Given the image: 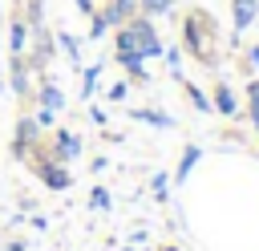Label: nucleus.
Returning <instances> with one entry per match:
<instances>
[{
    "mask_svg": "<svg viewBox=\"0 0 259 251\" xmlns=\"http://www.w3.org/2000/svg\"><path fill=\"white\" fill-rule=\"evenodd\" d=\"M182 53H194L202 65H214V20L202 8H190L182 20Z\"/></svg>",
    "mask_w": 259,
    "mask_h": 251,
    "instance_id": "f257e3e1",
    "label": "nucleus"
},
{
    "mask_svg": "<svg viewBox=\"0 0 259 251\" xmlns=\"http://www.w3.org/2000/svg\"><path fill=\"white\" fill-rule=\"evenodd\" d=\"M125 24H130V32H134V40H138V49H142L146 61L162 57L166 45H162V36H158V28H154V16H142V12H138V16H130Z\"/></svg>",
    "mask_w": 259,
    "mask_h": 251,
    "instance_id": "f03ea898",
    "label": "nucleus"
},
{
    "mask_svg": "<svg viewBox=\"0 0 259 251\" xmlns=\"http://www.w3.org/2000/svg\"><path fill=\"white\" fill-rule=\"evenodd\" d=\"M40 138H45V130L36 126V117H16V130H12V154H16V158H28L32 150H40Z\"/></svg>",
    "mask_w": 259,
    "mask_h": 251,
    "instance_id": "7ed1b4c3",
    "label": "nucleus"
},
{
    "mask_svg": "<svg viewBox=\"0 0 259 251\" xmlns=\"http://www.w3.org/2000/svg\"><path fill=\"white\" fill-rule=\"evenodd\" d=\"M36 178H40L49 190H69V186H73L69 162H57V158H36Z\"/></svg>",
    "mask_w": 259,
    "mask_h": 251,
    "instance_id": "20e7f679",
    "label": "nucleus"
},
{
    "mask_svg": "<svg viewBox=\"0 0 259 251\" xmlns=\"http://www.w3.org/2000/svg\"><path fill=\"white\" fill-rule=\"evenodd\" d=\"M49 158H57V162L81 158V138H77L73 130H53V138H49Z\"/></svg>",
    "mask_w": 259,
    "mask_h": 251,
    "instance_id": "39448f33",
    "label": "nucleus"
},
{
    "mask_svg": "<svg viewBox=\"0 0 259 251\" xmlns=\"http://www.w3.org/2000/svg\"><path fill=\"white\" fill-rule=\"evenodd\" d=\"M8 89L16 97H32V69H28L24 57H12L8 61Z\"/></svg>",
    "mask_w": 259,
    "mask_h": 251,
    "instance_id": "423d86ee",
    "label": "nucleus"
},
{
    "mask_svg": "<svg viewBox=\"0 0 259 251\" xmlns=\"http://www.w3.org/2000/svg\"><path fill=\"white\" fill-rule=\"evenodd\" d=\"M97 12L105 16V24H109V28H121L130 16H138V0H105Z\"/></svg>",
    "mask_w": 259,
    "mask_h": 251,
    "instance_id": "0eeeda50",
    "label": "nucleus"
},
{
    "mask_svg": "<svg viewBox=\"0 0 259 251\" xmlns=\"http://www.w3.org/2000/svg\"><path fill=\"white\" fill-rule=\"evenodd\" d=\"M210 109L223 113V117H235V113H239V93H235L227 81H219V85L210 89Z\"/></svg>",
    "mask_w": 259,
    "mask_h": 251,
    "instance_id": "6e6552de",
    "label": "nucleus"
},
{
    "mask_svg": "<svg viewBox=\"0 0 259 251\" xmlns=\"http://www.w3.org/2000/svg\"><path fill=\"white\" fill-rule=\"evenodd\" d=\"M198 162H202V146H182V158H178V166L170 170V186H182V182L194 174Z\"/></svg>",
    "mask_w": 259,
    "mask_h": 251,
    "instance_id": "1a4fd4ad",
    "label": "nucleus"
},
{
    "mask_svg": "<svg viewBox=\"0 0 259 251\" xmlns=\"http://www.w3.org/2000/svg\"><path fill=\"white\" fill-rule=\"evenodd\" d=\"M8 53H12V57H24V53H28V20H24V12H12V24H8Z\"/></svg>",
    "mask_w": 259,
    "mask_h": 251,
    "instance_id": "9d476101",
    "label": "nucleus"
},
{
    "mask_svg": "<svg viewBox=\"0 0 259 251\" xmlns=\"http://www.w3.org/2000/svg\"><path fill=\"white\" fill-rule=\"evenodd\" d=\"M259 20V0H231V24L243 32Z\"/></svg>",
    "mask_w": 259,
    "mask_h": 251,
    "instance_id": "9b49d317",
    "label": "nucleus"
},
{
    "mask_svg": "<svg viewBox=\"0 0 259 251\" xmlns=\"http://www.w3.org/2000/svg\"><path fill=\"white\" fill-rule=\"evenodd\" d=\"M130 117H134V121H142V126H154V130H174V117H170L166 109H154V105L130 109Z\"/></svg>",
    "mask_w": 259,
    "mask_h": 251,
    "instance_id": "f8f14e48",
    "label": "nucleus"
},
{
    "mask_svg": "<svg viewBox=\"0 0 259 251\" xmlns=\"http://www.w3.org/2000/svg\"><path fill=\"white\" fill-rule=\"evenodd\" d=\"M32 97H36L45 109H53V113L65 109V93H61V85H53V81H40V85L32 89Z\"/></svg>",
    "mask_w": 259,
    "mask_h": 251,
    "instance_id": "ddd939ff",
    "label": "nucleus"
},
{
    "mask_svg": "<svg viewBox=\"0 0 259 251\" xmlns=\"http://www.w3.org/2000/svg\"><path fill=\"white\" fill-rule=\"evenodd\" d=\"M53 40H57V49L69 57V65L81 69V45H77V36H73V32H53Z\"/></svg>",
    "mask_w": 259,
    "mask_h": 251,
    "instance_id": "4468645a",
    "label": "nucleus"
},
{
    "mask_svg": "<svg viewBox=\"0 0 259 251\" xmlns=\"http://www.w3.org/2000/svg\"><path fill=\"white\" fill-rule=\"evenodd\" d=\"M81 73V101H89L93 93H97V77H101V61H93V65H85V69H77Z\"/></svg>",
    "mask_w": 259,
    "mask_h": 251,
    "instance_id": "2eb2a0df",
    "label": "nucleus"
},
{
    "mask_svg": "<svg viewBox=\"0 0 259 251\" xmlns=\"http://www.w3.org/2000/svg\"><path fill=\"white\" fill-rule=\"evenodd\" d=\"M178 0H138V12L142 16H170Z\"/></svg>",
    "mask_w": 259,
    "mask_h": 251,
    "instance_id": "dca6fc26",
    "label": "nucleus"
},
{
    "mask_svg": "<svg viewBox=\"0 0 259 251\" xmlns=\"http://www.w3.org/2000/svg\"><path fill=\"white\" fill-rule=\"evenodd\" d=\"M247 117H251V126L259 130V81H247Z\"/></svg>",
    "mask_w": 259,
    "mask_h": 251,
    "instance_id": "f3484780",
    "label": "nucleus"
},
{
    "mask_svg": "<svg viewBox=\"0 0 259 251\" xmlns=\"http://www.w3.org/2000/svg\"><path fill=\"white\" fill-rule=\"evenodd\" d=\"M162 57H166V69H170V77H182V45H170V49H162Z\"/></svg>",
    "mask_w": 259,
    "mask_h": 251,
    "instance_id": "a211bd4d",
    "label": "nucleus"
},
{
    "mask_svg": "<svg viewBox=\"0 0 259 251\" xmlns=\"http://www.w3.org/2000/svg\"><path fill=\"white\" fill-rule=\"evenodd\" d=\"M125 97H130V77H125V81H113V85L105 89V101H109V105H121Z\"/></svg>",
    "mask_w": 259,
    "mask_h": 251,
    "instance_id": "6ab92c4d",
    "label": "nucleus"
},
{
    "mask_svg": "<svg viewBox=\"0 0 259 251\" xmlns=\"http://www.w3.org/2000/svg\"><path fill=\"white\" fill-rule=\"evenodd\" d=\"M89 206H93V211H113L109 190H105V186H93V190H89Z\"/></svg>",
    "mask_w": 259,
    "mask_h": 251,
    "instance_id": "aec40b11",
    "label": "nucleus"
},
{
    "mask_svg": "<svg viewBox=\"0 0 259 251\" xmlns=\"http://www.w3.org/2000/svg\"><path fill=\"white\" fill-rule=\"evenodd\" d=\"M186 97H190V105H194L198 113H210V97H206L198 85H186Z\"/></svg>",
    "mask_w": 259,
    "mask_h": 251,
    "instance_id": "412c9836",
    "label": "nucleus"
},
{
    "mask_svg": "<svg viewBox=\"0 0 259 251\" xmlns=\"http://www.w3.org/2000/svg\"><path fill=\"white\" fill-rule=\"evenodd\" d=\"M150 190H154V198H158V202H162V198H166V194H170V174H166V170H158V174H154V178H150Z\"/></svg>",
    "mask_w": 259,
    "mask_h": 251,
    "instance_id": "4be33fe9",
    "label": "nucleus"
},
{
    "mask_svg": "<svg viewBox=\"0 0 259 251\" xmlns=\"http://www.w3.org/2000/svg\"><path fill=\"white\" fill-rule=\"evenodd\" d=\"M105 32H109V24H105V16H101V12H93V16H89V40H101Z\"/></svg>",
    "mask_w": 259,
    "mask_h": 251,
    "instance_id": "5701e85b",
    "label": "nucleus"
},
{
    "mask_svg": "<svg viewBox=\"0 0 259 251\" xmlns=\"http://www.w3.org/2000/svg\"><path fill=\"white\" fill-rule=\"evenodd\" d=\"M32 117H36V126H40V130H49V126L57 121V113H53V109H45V105H40V109H36Z\"/></svg>",
    "mask_w": 259,
    "mask_h": 251,
    "instance_id": "b1692460",
    "label": "nucleus"
},
{
    "mask_svg": "<svg viewBox=\"0 0 259 251\" xmlns=\"http://www.w3.org/2000/svg\"><path fill=\"white\" fill-rule=\"evenodd\" d=\"M89 121H93V126H105L109 117H105V109H101V105H89Z\"/></svg>",
    "mask_w": 259,
    "mask_h": 251,
    "instance_id": "393cba45",
    "label": "nucleus"
},
{
    "mask_svg": "<svg viewBox=\"0 0 259 251\" xmlns=\"http://www.w3.org/2000/svg\"><path fill=\"white\" fill-rule=\"evenodd\" d=\"M73 4H77L85 16H93V12H97V4H93V0H73Z\"/></svg>",
    "mask_w": 259,
    "mask_h": 251,
    "instance_id": "a878e982",
    "label": "nucleus"
},
{
    "mask_svg": "<svg viewBox=\"0 0 259 251\" xmlns=\"http://www.w3.org/2000/svg\"><path fill=\"white\" fill-rule=\"evenodd\" d=\"M247 65H251V69H259V45H251V49H247Z\"/></svg>",
    "mask_w": 259,
    "mask_h": 251,
    "instance_id": "bb28decb",
    "label": "nucleus"
},
{
    "mask_svg": "<svg viewBox=\"0 0 259 251\" xmlns=\"http://www.w3.org/2000/svg\"><path fill=\"white\" fill-rule=\"evenodd\" d=\"M162 251H178V247H162Z\"/></svg>",
    "mask_w": 259,
    "mask_h": 251,
    "instance_id": "cd10ccee",
    "label": "nucleus"
},
{
    "mask_svg": "<svg viewBox=\"0 0 259 251\" xmlns=\"http://www.w3.org/2000/svg\"><path fill=\"white\" fill-rule=\"evenodd\" d=\"M117 251H130V247H117Z\"/></svg>",
    "mask_w": 259,
    "mask_h": 251,
    "instance_id": "c85d7f7f",
    "label": "nucleus"
},
{
    "mask_svg": "<svg viewBox=\"0 0 259 251\" xmlns=\"http://www.w3.org/2000/svg\"><path fill=\"white\" fill-rule=\"evenodd\" d=\"M0 93H4V85H0Z\"/></svg>",
    "mask_w": 259,
    "mask_h": 251,
    "instance_id": "c756f323",
    "label": "nucleus"
}]
</instances>
